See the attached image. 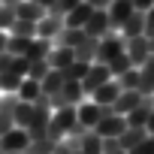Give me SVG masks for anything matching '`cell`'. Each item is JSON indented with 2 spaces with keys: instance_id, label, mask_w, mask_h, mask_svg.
<instances>
[{
  "instance_id": "9a60e30c",
  "label": "cell",
  "mask_w": 154,
  "mask_h": 154,
  "mask_svg": "<svg viewBox=\"0 0 154 154\" xmlns=\"http://www.w3.org/2000/svg\"><path fill=\"white\" fill-rule=\"evenodd\" d=\"M75 112H79V124H85L88 130L103 118V106H97L94 100H91V103H82V106H75Z\"/></svg>"
},
{
  "instance_id": "5bb4252c",
  "label": "cell",
  "mask_w": 154,
  "mask_h": 154,
  "mask_svg": "<svg viewBox=\"0 0 154 154\" xmlns=\"http://www.w3.org/2000/svg\"><path fill=\"white\" fill-rule=\"evenodd\" d=\"M91 12H94V6L88 3V0H82V3L75 6L72 12H66V15H63V21H66V27H85V24H88V18H91Z\"/></svg>"
},
{
  "instance_id": "7402d4cb",
  "label": "cell",
  "mask_w": 154,
  "mask_h": 154,
  "mask_svg": "<svg viewBox=\"0 0 154 154\" xmlns=\"http://www.w3.org/2000/svg\"><path fill=\"white\" fill-rule=\"evenodd\" d=\"M139 100H142V94H139V91H121V94H118V100L112 103V109H115L118 115H127Z\"/></svg>"
},
{
  "instance_id": "d590c367",
  "label": "cell",
  "mask_w": 154,
  "mask_h": 154,
  "mask_svg": "<svg viewBox=\"0 0 154 154\" xmlns=\"http://www.w3.org/2000/svg\"><path fill=\"white\" fill-rule=\"evenodd\" d=\"M21 79H24V75H15V72H0V91H6V94L18 91Z\"/></svg>"
},
{
  "instance_id": "c3c4849f",
  "label": "cell",
  "mask_w": 154,
  "mask_h": 154,
  "mask_svg": "<svg viewBox=\"0 0 154 154\" xmlns=\"http://www.w3.org/2000/svg\"><path fill=\"white\" fill-rule=\"evenodd\" d=\"M72 154H82V151H72Z\"/></svg>"
},
{
  "instance_id": "2e32d148",
  "label": "cell",
  "mask_w": 154,
  "mask_h": 154,
  "mask_svg": "<svg viewBox=\"0 0 154 154\" xmlns=\"http://www.w3.org/2000/svg\"><path fill=\"white\" fill-rule=\"evenodd\" d=\"M48 66L51 69H63V66H69L72 60H75V54H72V48H63V45H54L51 51H48Z\"/></svg>"
},
{
  "instance_id": "d6986e66",
  "label": "cell",
  "mask_w": 154,
  "mask_h": 154,
  "mask_svg": "<svg viewBox=\"0 0 154 154\" xmlns=\"http://www.w3.org/2000/svg\"><path fill=\"white\" fill-rule=\"evenodd\" d=\"M145 136H148V130H145V127H127V130L118 136V145H121L124 151H133V148H136Z\"/></svg>"
},
{
  "instance_id": "484cf974",
  "label": "cell",
  "mask_w": 154,
  "mask_h": 154,
  "mask_svg": "<svg viewBox=\"0 0 154 154\" xmlns=\"http://www.w3.org/2000/svg\"><path fill=\"white\" fill-rule=\"evenodd\" d=\"M88 66H91L88 60H72V63L63 66L60 72H63V79H66V82H82V79H85V72H88Z\"/></svg>"
},
{
  "instance_id": "f1b7e54d",
  "label": "cell",
  "mask_w": 154,
  "mask_h": 154,
  "mask_svg": "<svg viewBox=\"0 0 154 154\" xmlns=\"http://www.w3.org/2000/svg\"><path fill=\"white\" fill-rule=\"evenodd\" d=\"M27 45H30L27 36H9V39H6V54H12V57H24V54H27Z\"/></svg>"
},
{
  "instance_id": "ab89813d",
  "label": "cell",
  "mask_w": 154,
  "mask_h": 154,
  "mask_svg": "<svg viewBox=\"0 0 154 154\" xmlns=\"http://www.w3.org/2000/svg\"><path fill=\"white\" fill-rule=\"evenodd\" d=\"M145 36H154V6L145 12Z\"/></svg>"
},
{
  "instance_id": "7a4b0ae2",
  "label": "cell",
  "mask_w": 154,
  "mask_h": 154,
  "mask_svg": "<svg viewBox=\"0 0 154 154\" xmlns=\"http://www.w3.org/2000/svg\"><path fill=\"white\" fill-rule=\"evenodd\" d=\"M91 130H94L100 139H118V136L127 130V118H124V115H118V112H112V115H103Z\"/></svg>"
},
{
  "instance_id": "4dcf8cb0",
  "label": "cell",
  "mask_w": 154,
  "mask_h": 154,
  "mask_svg": "<svg viewBox=\"0 0 154 154\" xmlns=\"http://www.w3.org/2000/svg\"><path fill=\"white\" fill-rule=\"evenodd\" d=\"M79 3H82V0H54V3H51L45 12H48V15H54V18H63L66 12H72Z\"/></svg>"
},
{
  "instance_id": "5b68a950",
  "label": "cell",
  "mask_w": 154,
  "mask_h": 154,
  "mask_svg": "<svg viewBox=\"0 0 154 154\" xmlns=\"http://www.w3.org/2000/svg\"><path fill=\"white\" fill-rule=\"evenodd\" d=\"M112 79V72H109V66L106 63H91L88 66V72H85V79H82V91L85 94H94L100 85H106Z\"/></svg>"
},
{
  "instance_id": "cb8c5ba5",
  "label": "cell",
  "mask_w": 154,
  "mask_h": 154,
  "mask_svg": "<svg viewBox=\"0 0 154 154\" xmlns=\"http://www.w3.org/2000/svg\"><path fill=\"white\" fill-rule=\"evenodd\" d=\"M63 82H66V79H63V72H60V69H48V72H45V79L39 82V91L48 97V94L60 91V88H63Z\"/></svg>"
},
{
  "instance_id": "4fadbf2b",
  "label": "cell",
  "mask_w": 154,
  "mask_h": 154,
  "mask_svg": "<svg viewBox=\"0 0 154 154\" xmlns=\"http://www.w3.org/2000/svg\"><path fill=\"white\" fill-rule=\"evenodd\" d=\"M121 36H124V39H130V36H145V12L133 9L130 18H127L124 27H121Z\"/></svg>"
},
{
  "instance_id": "ba28073f",
  "label": "cell",
  "mask_w": 154,
  "mask_h": 154,
  "mask_svg": "<svg viewBox=\"0 0 154 154\" xmlns=\"http://www.w3.org/2000/svg\"><path fill=\"white\" fill-rule=\"evenodd\" d=\"M154 112V97H142L124 118H127V127H145V121H148V115Z\"/></svg>"
},
{
  "instance_id": "6da1fadb",
  "label": "cell",
  "mask_w": 154,
  "mask_h": 154,
  "mask_svg": "<svg viewBox=\"0 0 154 154\" xmlns=\"http://www.w3.org/2000/svg\"><path fill=\"white\" fill-rule=\"evenodd\" d=\"M121 51H124V36H118L115 30H109L106 36H100V45H97L94 63H109V60L118 57Z\"/></svg>"
},
{
  "instance_id": "ac0fdd59",
  "label": "cell",
  "mask_w": 154,
  "mask_h": 154,
  "mask_svg": "<svg viewBox=\"0 0 154 154\" xmlns=\"http://www.w3.org/2000/svg\"><path fill=\"white\" fill-rule=\"evenodd\" d=\"M54 45H51V39H42V36H33L30 39V45H27V60H45L48 57V51H51Z\"/></svg>"
},
{
  "instance_id": "bcb514c9",
  "label": "cell",
  "mask_w": 154,
  "mask_h": 154,
  "mask_svg": "<svg viewBox=\"0 0 154 154\" xmlns=\"http://www.w3.org/2000/svg\"><path fill=\"white\" fill-rule=\"evenodd\" d=\"M148 48H151V54H154V36H148Z\"/></svg>"
},
{
  "instance_id": "603a6c76",
  "label": "cell",
  "mask_w": 154,
  "mask_h": 154,
  "mask_svg": "<svg viewBox=\"0 0 154 154\" xmlns=\"http://www.w3.org/2000/svg\"><path fill=\"white\" fill-rule=\"evenodd\" d=\"M79 151L82 154H103V139L94 130H88V133L79 136Z\"/></svg>"
},
{
  "instance_id": "ee69618b",
  "label": "cell",
  "mask_w": 154,
  "mask_h": 154,
  "mask_svg": "<svg viewBox=\"0 0 154 154\" xmlns=\"http://www.w3.org/2000/svg\"><path fill=\"white\" fill-rule=\"evenodd\" d=\"M6 39H9L6 30H0V51H6Z\"/></svg>"
},
{
  "instance_id": "8fae6325",
  "label": "cell",
  "mask_w": 154,
  "mask_h": 154,
  "mask_svg": "<svg viewBox=\"0 0 154 154\" xmlns=\"http://www.w3.org/2000/svg\"><path fill=\"white\" fill-rule=\"evenodd\" d=\"M139 94L154 97V54H148V60L139 66Z\"/></svg>"
},
{
  "instance_id": "8992f818",
  "label": "cell",
  "mask_w": 154,
  "mask_h": 154,
  "mask_svg": "<svg viewBox=\"0 0 154 154\" xmlns=\"http://www.w3.org/2000/svg\"><path fill=\"white\" fill-rule=\"evenodd\" d=\"M15 106H18V94H6V97H0V136L9 133L15 127Z\"/></svg>"
},
{
  "instance_id": "52a82bcc",
  "label": "cell",
  "mask_w": 154,
  "mask_h": 154,
  "mask_svg": "<svg viewBox=\"0 0 154 154\" xmlns=\"http://www.w3.org/2000/svg\"><path fill=\"white\" fill-rule=\"evenodd\" d=\"M106 12H109V24H112V30H121L124 21H127L130 12H133V0H112V3L106 6Z\"/></svg>"
},
{
  "instance_id": "e575fe53",
  "label": "cell",
  "mask_w": 154,
  "mask_h": 154,
  "mask_svg": "<svg viewBox=\"0 0 154 154\" xmlns=\"http://www.w3.org/2000/svg\"><path fill=\"white\" fill-rule=\"evenodd\" d=\"M48 69H51V66H48V60H30V66H27V79H33V82H42Z\"/></svg>"
},
{
  "instance_id": "681fc988",
  "label": "cell",
  "mask_w": 154,
  "mask_h": 154,
  "mask_svg": "<svg viewBox=\"0 0 154 154\" xmlns=\"http://www.w3.org/2000/svg\"><path fill=\"white\" fill-rule=\"evenodd\" d=\"M0 6H3V0H0Z\"/></svg>"
},
{
  "instance_id": "3957f363",
  "label": "cell",
  "mask_w": 154,
  "mask_h": 154,
  "mask_svg": "<svg viewBox=\"0 0 154 154\" xmlns=\"http://www.w3.org/2000/svg\"><path fill=\"white\" fill-rule=\"evenodd\" d=\"M27 145H30V133H27L24 127H12L9 133H3V136H0V151H3V154L27 151Z\"/></svg>"
},
{
  "instance_id": "60d3db41",
  "label": "cell",
  "mask_w": 154,
  "mask_h": 154,
  "mask_svg": "<svg viewBox=\"0 0 154 154\" xmlns=\"http://www.w3.org/2000/svg\"><path fill=\"white\" fill-rule=\"evenodd\" d=\"M154 6V0H133V9H139V12H148Z\"/></svg>"
},
{
  "instance_id": "836d02e7",
  "label": "cell",
  "mask_w": 154,
  "mask_h": 154,
  "mask_svg": "<svg viewBox=\"0 0 154 154\" xmlns=\"http://www.w3.org/2000/svg\"><path fill=\"white\" fill-rule=\"evenodd\" d=\"M106 66H109V72H112V79H118L121 72H127V69H130V57H127V51H121L118 57H112Z\"/></svg>"
},
{
  "instance_id": "277c9868",
  "label": "cell",
  "mask_w": 154,
  "mask_h": 154,
  "mask_svg": "<svg viewBox=\"0 0 154 154\" xmlns=\"http://www.w3.org/2000/svg\"><path fill=\"white\" fill-rule=\"evenodd\" d=\"M124 51H127V57H130V66L139 69V66L148 60V54H151L148 36H130V39H124Z\"/></svg>"
},
{
  "instance_id": "7c38bea8",
  "label": "cell",
  "mask_w": 154,
  "mask_h": 154,
  "mask_svg": "<svg viewBox=\"0 0 154 154\" xmlns=\"http://www.w3.org/2000/svg\"><path fill=\"white\" fill-rule=\"evenodd\" d=\"M118 94H121V85H118L115 79H109V82H106V85H100L91 97H94V103H97V106H112V103L118 100Z\"/></svg>"
},
{
  "instance_id": "8d00e7d4",
  "label": "cell",
  "mask_w": 154,
  "mask_h": 154,
  "mask_svg": "<svg viewBox=\"0 0 154 154\" xmlns=\"http://www.w3.org/2000/svg\"><path fill=\"white\" fill-rule=\"evenodd\" d=\"M72 151H79V136H69V139H60L54 145V154H72Z\"/></svg>"
},
{
  "instance_id": "f35d334b",
  "label": "cell",
  "mask_w": 154,
  "mask_h": 154,
  "mask_svg": "<svg viewBox=\"0 0 154 154\" xmlns=\"http://www.w3.org/2000/svg\"><path fill=\"white\" fill-rule=\"evenodd\" d=\"M127 154H154V136L148 133V136H145V139H142L133 151H127Z\"/></svg>"
},
{
  "instance_id": "4316f807",
  "label": "cell",
  "mask_w": 154,
  "mask_h": 154,
  "mask_svg": "<svg viewBox=\"0 0 154 154\" xmlns=\"http://www.w3.org/2000/svg\"><path fill=\"white\" fill-rule=\"evenodd\" d=\"M9 36H27V39H33V36H36V21L15 18V21H12V27H9Z\"/></svg>"
},
{
  "instance_id": "d6a6232c",
  "label": "cell",
  "mask_w": 154,
  "mask_h": 154,
  "mask_svg": "<svg viewBox=\"0 0 154 154\" xmlns=\"http://www.w3.org/2000/svg\"><path fill=\"white\" fill-rule=\"evenodd\" d=\"M30 115H33V103H24V100H18V106H15V127H24V130H27V124H30Z\"/></svg>"
},
{
  "instance_id": "ffe728a7",
  "label": "cell",
  "mask_w": 154,
  "mask_h": 154,
  "mask_svg": "<svg viewBox=\"0 0 154 154\" xmlns=\"http://www.w3.org/2000/svg\"><path fill=\"white\" fill-rule=\"evenodd\" d=\"M85 36H88V33H85L82 27H63L54 39H57V45H63V48H75V45H79Z\"/></svg>"
},
{
  "instance_id": "f6af8a7d",
  "label": "cell",
  "mask_w": 154,
  "mask_h": 154,
  "mask_svg": "<svg viewBox=\"0 0 154 154\" xmlns=\"http://www.w3.org/2000/svg\"><path fill=\"white\" fill-rule=\"evenodd\" d=\"M33 3H39V6H42V9H48V6H51V3H54V0H33Z\"/></svg>"
},
{
  "instance_id": "7dc6e473",
  "label": "cell",
  "mask_w": 154,
  "mask_h": 154,
  "mask_svg": "<svg viewBox=\"0 0 154 154\" xmlns=\"http://www.w3.org/2000/svg\"><path fill=\"white\" fill-rule=\"evenodd\" d=\"M15 154H27V151H15Z\"/></svg>"
},
{
  "instance_id": "b9f144b4",
  "label": "cell",
  "mask_w": 154,
  "mask_h": 154,
  "mask_svg": "<svg viewBox=\"0 0 154 154\" xmlns=\"http://www.w3.org/2000/svg\"><path fill=\"white\" fill-rule=\"evenodd\" d=\"M88 3H91V6H94V9H106V6H109V3H112V0H88Z\"/></svg>"
},
{
  "instance_id": "e0dca14e",
  "label": "cell",
  "mask_w": 154,
  "mask_h": 154,
  "mask_svg": "<svg viewBox=\"0 0 154 154\" xmlns=\"http://www.w3.org/2000/svg\"><path fill=\"white\" fill-rule=\"evenodd\" d=\"M97 45H100V36H85L79 45L72 48V54H75V60H88V63H94V54H97Z\"/></svg>"
},
{
  "instance_id": "30bf717a",
  "label": "cell",
  "mask_w": 154,
  "mask_h": 154,
  "mask_svg": "<svg viewBox=\"0 0 154 154\" xmlns=\"http://www.w3.org/2000/svg\"><path fill=\"white\" fill-rule=\"evenodd\" d=\"M63 27H66V21H63V18H54V15H48V12H45V15L36 21V36H42V39H54Z\"/></svg>"
},
{
  "instance_id": "f907efd6",
  "label": "cell",
  "mask_w": 154,
  "mask_h": 154,
  "mask_svg": "<svg viewBox=\"0 0 154 154\" xmlns=\"http://www.w3.org/2000/svg\"><path fill=\"white\" fill-rule=\"evenodd\" d=\"M151 136H154V133H151Z\"/></svg>"
},
{
  "instance_id": "74e56055",
  "label": "cell",
  "mask_w": 154,
  "mask_h": 154,
  "mask_svg": "<svg viewBox=\"0 0 154 154\" xmlns=\"http://www.w3.org/2000/svg\"><path fill=\"white\" fill-rule=\"evenodd\" d=\"M15 21V6H0V30H9Z\"/></svg>"
},
{
  "instance_id": "44dd1931",
  "label": "cell",
  "mask_w": 154,
  "mask_h": 154,
  "mask_svg": "<svg viewBox=\"0 0 154 154\" xmlns=\"http://www.w3.org/2000/svg\"><path fill=\"white\" fill-rule=\"evenodd\" d=\"M45 15V9L39 3H33V0H21V3L15 6V18H27V21H39Z\"/></svg>"
},
{
  "instance_id": "d4e9b609",
  "label": "cell",
  "mask_w": 154,
  "mask_h": 154,
  "mask_svg": "<svg viewBox=\"0 0 154 154\" xmlns=\"http://www.w3.org/2000/svg\"><path fill=\"white\" fill-rule=\"evenodd\" d=\"M15 94H18V100H24V103H33V100L42 94V91H39V82H33V79H27V75H24Z\"/></svg>"
},
{
  "instance_id": "83f0119b",
  "label": "cell",
  "mask_w": 154,
  "mask_h": 154,
  "mask_svg": "<svg viewBox=\"0 0 154 154\" xmlns=\"http://www.w3.org/2000/svg\"><path fill=\"white\" fill-rule=\"evenodd\" d=\"M60 94H63V100H66L69 106H79V103H82V97H85V91H82V82H63Z\"/></svg>"
},
{
  "instance_id": "1f68e13d",
  "label": "cell",
  "mask_w": 154,
  "mask_h": 154,
  "mask_svg": "<svg viewBox=\"0 0 154 154\" xmlns=\"http://www.w3.org/2000/svg\"><path fill=\"white\" fill-rule=\"evenodd\" d=\"M54 145H57V142H51L48 136H39V139H30L27 154H54Z\"/></svg>"
},
{
  "instance_id": "9c48e42d",
  "label": "cell",
  "mask_w": 154,
  "mask_h": 154,
  "mask_svg": "<svg viewBox=\"0 0 154 154\" xmlns=\"http://www.w3.org/2000/svg\"><path fill=\"white\" fill-rule=\"evenodd\" d=\"M88 36H106L109 30H112V24H109V12L106 9H94L91 12V18H88V24L82 27Z\"/></svg>"
},
{
  "instance_id": "f546056e",
  "label": "cell",
  "mask_w": 154,
  "mask_h": 154,
  "mask_svg": "<svg viewBox=\"0 0 154 154\" xmlns=\"http://www.w3.org/2000/svg\"><path fill=\"white\" fill-rule=\"evenodd\" d=\"M115 82L121 85V91H139V69H136V66H130L127 72H121V75H118Z\"/></svg>"
},
{
  "instance_id": "7bdbcfd3",
  "label": "cell",
  "mask_w": 154,
  "mask_h": 154,
  "mask_svg": "<svg viewBox=\"0 0 154 154\" xmlns=\"http://www.w3.org/2000/svg\"><path fill=\"white\" fill-rule=\"evenodd\" d=\"M145 130H148V133H154V112L148 115V121H145Z\"/></svg>"
}]
</instances>
